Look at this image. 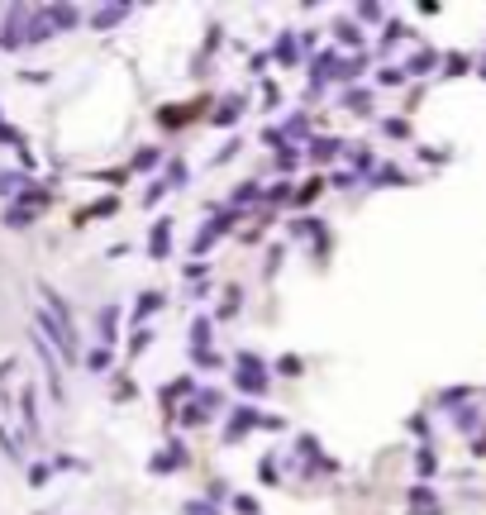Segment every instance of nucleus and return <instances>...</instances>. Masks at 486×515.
<instances>
[{
    "label": "nucleus",
    "mask_w": 486,
    "mask_h": 515,
    "mask_svg": "<svg viewBox=\"0 0 486 515\" xmlns=\"http://www.w3.org/2000/svg\"><path fill=\"white\" fill-rule=\"evenodd\" d=\"M239 386L248 396H263V391H267V368H263L253 353H239Z\"/></svg>",
    "instance_id": "obj_1"
},
{
    "label": "nucleus",
    "mask_w": 486,
    "mask_h": 515,
    "mask_svg": "<svg viewBox=\"0 0 486 515\" xmlns=\"http://www.w3.org/2000/svg\"><path fill=\"white\" fill-rule=\"evenodd\" d=\"M20 415H24L29 434L38 439V396H34V386H24V391H20Z\"/></svg>",
    "instance_id": "obj_2"
},
{
    "label": "nucleus",
    "mask_w": 486,
    "mask_h": 515,
    "mask_svg": "<svg viewBox=\"0 0 486 515\" xmlns=\"http://www.w3.org/2000/svg\"><path fill=\"white\" fill-rule=\"evenodd\" d=\"M277 62H281V67H296V62H300V43H296V34H291V29L277 38Z\"/></svg>",
    "instance_id": "obj_3"
},
{
    "label": "nucleus",
    "mask_w": 486,
    "mask_h": 515,
    "mask_svg": "<svg viewBox=\"0 0 486 515\" xmlns=\"http://www.w3.org/2000/svg\"><path fill=\"white\" fill-rule=\"evenodd\" d=\"M172 467H186V449H182L177 439H172V449H167V454L153 458V472H172Z\"/></svg>",
    "instance_id": "obj_4"
},
{
    "label": "nucleus",
    "mask_w": 486,
    "mask_h": 515,
    "mask_svg": "<svg viewBox=\"0 0 486 515\" xmlns=\"http://www.w3.org/2000/svg\"><path fill=\"white\" fill-rule=\"evenodd\" d=\"M167 239H172V219H158V229H153V239H148V253H153V258H167Z\"/></svg>",
    "instance_id": "obj_5"
},
{
    "label": "nucleus",
    "mask_w": 486,
    "mask_h": 515,
    "mask_svg": "<svg viewBox=\"0 0 486 515\" xmlns=\"http://www.w3.org/2000/svg\"><path fill=\"white\" fill-rule=\"evenodd\" d=\"M239 115H243V96H229V101L215 110V124H234Z\"/></svg>",
    "instance_id": "obj_6"
},
{
    "label": "nucleus",
    "mask_w": 486,
    "mask_h": 515,
    "mask_svg": "<svg viewBox=\"0 0 486 515\" xmlns=\"http://www.w3.org/2000/svg\"><path fill=\"white\" fill-rule=\"evenodd\" d=\"M339 148H344L339 138H334V143H329V138H315V143H310V158H315V163H329V158H334Z\"/></svg>",
    "instance_id": "obj_7"
},
{
    "label": "nucleus",
    "mask_w": 486,
    "mask_h": 515,
    "mask_svg": "<svg viewBox=\"0 0 486 515\" xmlns=\"http://www.w3.org/2000/svg\"><path fill=\"white\" fill-rule=\"evenodd\" d=\"M405 72H410V77H425V72H434V53H415V57H405Z\"/></svg>",
    "instance_id": "obj_8"
},
{
    "label": "nucleus",
    "mask_w": 486,
    "mask_h": 515,
    "mask_svg": "<svg viewBox=\"0 0 486 515\" xmlns=\"http://www.w3.org/2000/svg\"><path fill=\"white\" fill-rule=\"evenodd\" d=\"M334 38H339V43H348V48H358V38H362V34H358L353 20H339V24H334Z\"/></svg>",
    "instance_id": "obj_9"
},
{
    "label": "nucleus",
    "mask_w": 486,
    "mask_h": 515,
    "mask_svg": "<svg viewBox=\"0 0 486 515\" xmlns=\"http://www.w3.org/2000/svg\"><path fill=\"white\" fill-rule=\"evenodd\" d=\"M115 325H119V310H115V305H105V310H101V339H105V344L119 334Z\"/></svg>",
    "instance_id": "obj_10"
},
{
    "label": "nucleus",
    "mask_w": 486,
    "mask_h": 515,
    "mask_svg": "<svg viewBox=\"0 0 486 515\" xmlns=\"http://www.w3.org/2000/svg\"><path fill=\"white\" fill-rule=\"evenodd\" d=\"M210 320H196V325H191V349H205V344H210Z\"/></svg>",
    "instance_id": "obj_11"
},
{
    "label": "nucleus",
    "mask_w": 486,
    "mask_h": 515,
    "mask_svg": "<svg viewBox=\"0 0 486 515\" xmlns=\"http://www.w3.org/2000/svg\"><path fill=\"white\" fill-rule=\"evenodd\" d=\"M158 305H162V296H158V291H148V296H138V305H134V320H143V315H153Z\"/></svg>",
    "instance_id": "obj_12"
},
{
    "label": "nucleus",
    "mask_w": 486,
    "mask_h": 515,
    "mask_svg": "<svg viewBox=\"0 0 486 515\" xmlns=\"http://www.w3.org/2000/svg\"><path fill=\"white\" fill-rule=\"evenodd\" d=\"M119 15H129V5H110V10H101V15H96V29H110Z\"/></svg>",
    "instance_id": "obj_13"
},
{
    "label": "nucleus",
    "mask_w": 486,
    "mask_h": 515,
    "mask_svg": "<svg viewBox=\"0 0 486 515\" xmlns=\"http://www.w3.org/2000/svg\"><path fill=\"white\" fill-rule=\"evenodd\" d=\"M86 363H91V372H110V349H96V353H86Z\"/></svg>",
    "instance_id": "obj_14"
},
{
    "label": "nucleus",
    "mask_w": 486,
    "mask_h": 515,
    "mask_svg": "<svg viewBox=\"0 0 486 515\" xmlns=\"http://www.w3.org/2000/svg\"><path fill=\"white\" fill-rule=\"evenodd\" d=\"M5 224H15V229H20V224H34V210H29V205H10Z\"/></svg>",
    "instance_id": "obj_15"
},
{
    "label": "nucleus",
    "mask_w": 486,
    "mask_h": 515,
    "mask_svg": "<svg viewBox=\"0 0 486 515\" xmlns=\"http://www.w3.org/2000/svg\"><path fill=\"white\" fill-rule=\"evenodd\" d=\"M186 182H191L186 163H172V167H167V187H186Z\"/></svg>",
    "instance_id": "obj_16"
},
{
    "label": "nucleus",
    "mask_w": 486,
    "mask_h": 515,
    "mask_svg": "<svg viewBox=\"0 0 486 515\" xmlns=\"http://www.w3.org/2000/svg\"><path fill=\"white\" fill-rule=\"evenodd\" d=\"M191 386H196V382H191V377H177V382H172V386H167V391H162V401H177V396H186Z\"/></svg>",
    "instance_id": "obj_17"
},
{
    "label": "nucleus",
    "mask_w": 486,
    "mask_h": 515,
    "mask_svg": "<svg viewBox=\"0 0 486 515\" xmlns=\"http://www.w3.org/2000/svg\"><path fill=\"white\" fill-rule=\"evenodd\" d=\"M410 506L429 511V506H434V491H429V487H410Z\"/></svg>",
    "instance_id": "obj_18"
},
{
    "label": "nucleus",
    "mask_w": 486,
    "mask_h": 515,
    "mask_svg": "<svg viewBox=\"0 0 486 515\" xmlns=\"http://www.w3.org/2000/svg\"><path fill=\"white\" fill-rule=\"evenodd\" d=\"M348 110L367 115V110H372V96H367V91H348Z\"/></svg>",
    "instance_id": "obj_19"
},
{
    "label": "nucleus",
    "mask_w": 486,
    "mask_h": 515,
    "mask_svg": "<svg viewBox=\"0 0 486 515\" xmlns=\"http://www.w3.org/2000/svg\"><path fill=\"white\" fill-rule=\"evenodd\" d=\"M191 358H196L200 368H224V358H219V353H205V349H191Z\"/></svg>",
    "instance_id": "obj_20"
},
{
    "label": "nucleus",
    "mask_w": 486,
    "mask_h": 515,
    "mask_svg": "<svg viewBox=\"0 0 486 515\" xmlns=\"http://www.w3.org/2000/svg\"><path fill=\"white\" fill-rule=\"evenodd\" d=\"M300 368H305L300 358H281V363H277V372H281V377H300Z\"/></svg>",
    "instance_id": "obj_21"
},
{
    "label": "nucleus",
    "mask_w": 486,
    "mask_h": 515,
    "mask_svg": "<svg viewBox=\"0 0 486 515\" xmlns=\"http://www.w3.org/2000/svg\"><path fill=\"white\" fill-rule=\"evenodd\" d=\"M367 182H377V187H381V182H405V172H401V167H381L377 177H367Z\"/></svg>",
    "instance_id": "obj_22"
},
{
    "label": "nucleus",
    "mask_w": 486,
    "mask_h": 515,
    "mask_svg": "<svg viewBox=\"0 0 486 515\" xmlns=\"http://www.w3.org/2000/svg\"><path fill=\"white\" fill-rule=\"evenodd\" d=\"M134 167H143V172H148V167H158V148H138Z\"/></svg>",
    "instance_id": "obj_23"
},
{
    "label": "nucleus",
    "mask_w": 486,
    "mask_h": 515,
    "mask_svg": "<svg viewBox=\"0 0 486 515\" xmlns=\"http://www.w3.org/2000/svg\"><path fill=\"white\" fill-rule=\"evenodd\" d=\"M277 167H281V172H291V167H300V153H296V148H281V158H277Z\"/></svg>",
    "instance_id": "obj_24"
},
{
    "label": "nucleus",
    "mask_w": 486,
    "mask_h": 515,
    "mask_svg": "<svg viewBox=\"0 0 486 515\" xmlns=\"http://www.w3.org/2000/svg\"><path fill=\"white\" fill-rule=\"evenodd\" d=\"M415 467H420V477H429V472H434V454H429V449H420V458H415Z\"/></svg>",
    "instance_id": "obj_25"
},
{
    "label": "nucleus",
    "mask_w": 486,
    "mask_h": 515,
    "mask_svg": "<svg viewBox=\"0 0 486 515\" xmlns=\"http://www.w3.org/2000/svg\"><path fill=\"white\" fill-rule=\"evenodd\" d=\"M443 72H448V77H458V72H467V57H462V53H453V57H448V67H443Z\"/></svg>",
    "instance_id": "obj_26"
},
{
    "label": "nucleus",
    "mask_w": 486,
    "mask_h": 515,
    "mask_svg": "<svg viewBox=\"0 0 486 515\" xmlns=\"http://www.w3.org/2000/svg\"><path fill=\"white\" fill-rule=\"evenodd\" d=\"M234 310H239V291L229 286V296H224V305H219V315H234Z\"/></svg>",
    "instance_id": "obj_27"
},
{
    "label": "nucleus",
    "mask_w": 486,
    "mask_h": 515,
    "mask_svg": "<svg viewBox=\"0 0 486 515\" xmlns=\"http://www.w3.org/2000/svg\"><path fill=\"white\" fill-rule=\"evenodd\" d=\"M477 420H482V410H462V415H458V430H472Z\"/></svg>",
    "instance_id": "obj_28"
},
{
    "label": "nucleus",
    "mask_w": 486,
    "mask_h": 515,
    "mask_svg": "<svg viewBox=\"0 0 486 515\" xmlns=\"http://www.w3.org/2000/svg\"><path fill=\"white\" fill-rule=\"evenodd\" d=\"M20 187H24V182H20L15 172H0V191H20Z\"/></svg>",
    "instance_id": "obj_29"
},
{
    "label": "nucleus",
    "mask_w": 486,
    "mask_h": 515,
    "mask_svg": "<svg viewBox=\"0 0 486 515\" xmlns=\"http://www.w3.org/2000/svg\"><path fill=\"white\" fill-rule=\"evenodd\" d=\"M253 196H258V182H243V187L234 191V201H253Z\"/></svg>",
    "instance_id": "obj_30"
},
{
    "label": "nucleus",
    "mask_w": 486,
    "mask_h": 515,
    "mask_svg": "<svg viewBox=\"0 0 486 515\" xmlns=\"http://www.w3.org/2000/svg\"><path fill=\"white\" fill-rule=\"evenodd\" d=\"M386 134H396V138H405L410 129H405V119H386Z\"/></svg>",
    "instance_id": "obj_31"
},
{
    "label": "nucleus",
    "mask_w": 486,
    "mask_h": 515,
    "mask_svg": "<svg viewBox=\"0 0 486 515\" xmlns=\"http://www.w3.org/2000/svg\"><path fill=\"white\" fill-rule=\"evenodd\" d=\"M234 506H239L243 515H258V501H253V496H239V501H234Z\"/></svg>",
    "instance_id": "obj_32"
},
{
    "label": "nucleus",
    "mask_w": 486,
    "mask_h": 515,
    "mask_svg": "<svg viewBox=\"0 0 486 515\" xmlns=\"http://www.w3.org/2000/svg\"><path fill=\"white\" fill-rule=\"evenodd\" d=\"M148 339H153L148 329H143V334H134V344H129V353H143V349H148Z\"/></svg>",
    "instance_id": "obj_33"
},
{
    "label": "nucleus",
    "mask_w": 486,
    "mask_h": 515,
    "mask_svg": "<svg viewBox=\"0 0 486 515\" xmlns=\"http://www.w3.org/2000/svg\"><path fill=\"white\" fill-rule=\"evenodd\" d=\"M205 496H210V501H224V496H229V487H224V482H210V491H205Z\"/></svg>",
    "instance_id": "obj_34"
},
{
    "label": "nucleus",
    "mask_w": 486,
    "mask_h": 515,
    "mask_svg": "<svg viewBox=\"0 0 486 515\" xmlns=\"http://www.w3.org/2000/svg\"><path fill=\"white\" fill-rule=\"evenodd\" d=\"M186 515H219V511H210L205 501H191V506H186Z\"/></svg>",
    "instance_id": "obj_35"
},
{
    "label": "nucleus",
    "mask_w": 486,
    "mask_h": 515,
    "mask_svg": "<svg viewBox=\"0 0 486 515\" xmlns=\"http://www.w3.org/2000/svg\"><path fill=\"white\" fill-rule=\"evenodd\" d=\"M472 454H477V458H486V434L477 439V444H472Z\"/></svg>",
    "instance_id": "obj_36"
},
{
    "label": "nucleus",
    "mask_w": 486,
    "mask_h": 515,
    "mask_svg": "<svg viewBox=\"0 0 486 515\" xmlns=\"http://www.w3.org/2000/svg\"><path fill=\"white\" fill-rule=\"evenodd\" d=\"M477 72H482V77H486V57H482V67H477Z\"/></svg>",
    "instance_id": "obj_37"
}]
</instances>
